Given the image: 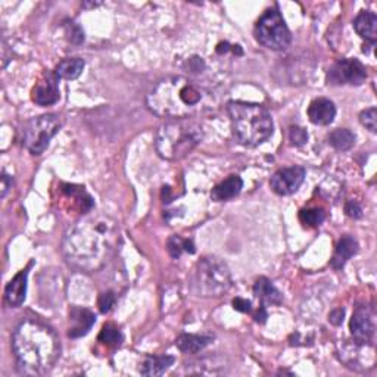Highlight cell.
Wrapping results in <instances>:
<instances>
[{"mask_svg": "<svg viewBox=\"0 0 377 377\" xmlns=\"http://www.w3.org/2000/svg\"><path fill=\"white\" fill-rule=\"evenodd\" d=\"M118 242L120 229L106 216H87L77 221L65 233L62 252L67 261L86 273H96L111 261Z\"/></svg>", "mask_w": 377, "mask_h": 377, "instance_id": "1", "label": "cell"}, {"mask_svg": "<svg viewBox=\"0 0 377 377\" xmlns=\"http://www.w3.org/2000/svg\"><path fill=\"white\" fill-rule=\"evenodd\" d=\"M149 109L162 118H192L216 106V93L187 77H168L158 81L148 94Z\"/></svg>", "mask_w": 377, "mask_h": 377, "instance_id": "2", "label": "cell"}, {"mask_svg": "<svg viewBox=\"0 0 377 377\" xmlns=\"http://www.w3.org/2000/svg\"><path fill=\"white\" fill-rule=\"evenodd\" d=\"M12 349L24 374L42 376L58 361L61 345L51 327L37 320H24L12 336Z\"/></svg>", "mask_w": 377, "mask_h": 377, "instance_id": "3", "label": "cell"}, {"mask_svg": "<svg viewBox=\"0 0 377 377\" xmlns=\"http://www.w3.org/2000/svg\"><path fill=\"white\" fill-rule=\"evenodd\" d=\"M229 115L236 140L247 148L263 145L273 134V120L263 105L230 102Z\"/></svg>", "mask_w": 377, "mask_h": 377, "instance_id": "4", "label": "cell"}, {"mask_svg": "<svg viewBox=\"0 0 377 377\" xmlns=\"http://www.w3.org/2000/svg\"><path fill=\"white\" fill-rule=\"evenodd\" d=\"M204 137L200 124L192 118L171 120L159 127L155 148L159 157L167 161H180L191 153Z\"/></svg>", "mask_w": 377, "mask_h": 377, "instance_id": "5", "label": "cell"}, {"mask_svg": "<svg viewBox=\"0 0 377 377\" xmlns=\"http://www.w3.org/2000/svg\"><path fill=\"white\" fill-rule=\"evenodd\" d=\"M193 286L199 297L218 298L231 288L230 268L217 256H205L196 264Z\"/></svg>", "mask_w": 377, "mask_h": 377, "instance_id": "6", "label": "cell"}, {"mask_svg": "<svg viewBox=\"0 0 377 377\" xmlns=\"http://www.w3.org/2000/svg\"><path fill=\"white\" fill-rule=\"evenodd\" d=\"M255 37L270 51H285L292 42L290 31L277 8L265 10L255 26Z\"/></svg>", "mask_w": 377, "mask_h": 377, "instance_id": "7", "label": "cell"}, {"mask_svg": "<svg viewBox=\"0 0 377 377\" xmlns=\"http://www.w3.org/2000/svg\"><path fill=\"white\" fill-rule=\"evenodd\" d=\"M61 127V116L55 114H46L31 118L26 128H24L22 143L33 155H42Z\"/></svg>", "mask_w": 377, "mask_h": 377, "instance_id": "8", "label": "cell"}, {"mask_svg": "<svg viewBox=\"0 0 377 377\" xmlns=\"http://www.w3.org/2000/svg\"><path fill=\"white\" fill-rule=\"evenodd\" d=\"M365 78H367V69L358 59H340L330 67L327 73V82L333 86H361Z\"/></svg>", "mask_w": 377, "mask_h": 377, "instance_id": "9", "label": "cell"}, {"mask_svg": "<svg viewBox=\"0 0 377 377\" xmlns=\"http://www.w3.org/2000/svg\"><path fill=\"white\" fill-rule=\"evenodd\" d=\"M340 360L347 364V367L365 371L374 367V347L370 342L353 339L351 344H347L339 352Z\"/></svg>", "mask_w": 377, "mask_h": 377, "instance_id": "10", "label": "cell"}, {"mask_svg": "<svg viewBox=\"0 0 377 377\" xmlns=\"http://www.w3.org/2000/svg\"><path fill=\"white\" fill-rule=\"evenodd\" d=\"M305 179V170L302 167H288L276 171L271 177L270 186L280 196H289L295 193L301 187Z\"/></svg>", "mask_w": 377, "mask_h": 377, "instance_id": "11", "label": "cell"}, {"mask_svg": "<svg viewBox=\"0 0 377 377\" xmlns=\"http://www.w3.org/2000/svg\"><path fill=\"white\" fill-rule=\"evenodd\" d=\"M58 80L59 78L55 76V73L46 71L31 90L33 102L40 106H49L56 103L59 100V96H61L58 87Z\"/></svg>", "mask_w": 377, "mask_h": 377, "instance_id": "12", "label": "cell"}, {"mask_svg": "<svg viewBox=\"0 0 377 377\" xmlns=\"http://www.w3.org/2000/svg\"><path fill=\"white\" fill-rule=\"evenodd\" d=\"M349 330L353 339L364 342L371 340L374 335V322L371 313L365 306H358L356 313H353L349 323Z\"/></svg>", "mask_w": 377, "mask_h": 377, "instance_id": "13", "label": "cell"}, {"mask_svg": "<svg viewBox=\"0 0 377 377\" xmlns=\"http://www.w3.org/2000/svg\"><path fill=\"white\" fill-rule=\"evenodd\" d=\"M96 323V315H94L90 310L86 308H78L74 306L73 310L69 311V337L77 339L81 336H86L93 324Z\"/></svg>", "mask_w": 377, "mask_h": 377, "instance_id": "14", "label": "cell"}, {"mask_svg": "<svg viewBox=\"0 0 377 377\" xmlns=\"http://www.w3.org/2000/svg\"><path fill=\"white\" fill-rule=\"evenodd\" d=\"M27 279H28V268L21 270L19 273L12 279L5 289V302L12 306V308H18L26 301L27 295Z\"/></svg>", "mask_w": 377, "mask_h": 377, "instance_id": "15", "label": "cell"}, {"mask_svg": "<svg viewBox=\"0 0 377 377\" xmlns=\"http://www.w3.org/2000/svg\"><path fill=\"white\" fill-rule=\"evenodd\" d=\"M335 116H336V106L330 99L318 98V99H314L308 106V118L310 121L315 125L332 124Z\"/></svg>", "mask_w": 377, "mask_h": 377, "instance_id": "16", "label": "cell"}, {"mask_svg": "<svg viewBox=\"0 0 377 377\" xmlns=\"http://www.w3.org/2000/svg\"><path fill=\"white\" fill-rule=\"evenodd\" d=\"M353 30L361 39L374 43L377 40V17L371 10H361L353 19Z\"/></svg>", "mask_w": 377, "mask_h": 377, "instance_id": "17", "label": "cell"}, {"mask_svg": "<svg viewBox=\"0 0 377 377\" xmlns=\"http://www.w3.org/2000/svg\"><path fill=\"white\" fill-rule=\"evenodd\" d=\"M254 293L258 298V301L261 302V306L267 308V306L271 305H280L283 301L281 293L279 289L271 283L267 277H259L255 285H254Z\"/></svg>", "mask_w": 377, "mask_h": 377, "instance_id": "18", "label": "cell"}, {"mask_svg": "<svg viewBox=\"0 0 377 377\" xmlns=\"http://www.w3.org/2000/svg\"><path fill=\"white\" fill-rule=\"evenodd\" d=\"M357 252H358V242L353 239L352 236H344V238H342L336 245V249L332 256V261H330V265H332L335 270H342Z\"/></svg>", "mask_w": 377, "mask_h": 377, "instance_id": "19", "label": "cell"}, {"mask_svg": "<svg viewBox=\"0 0 377 377\" xmlns=\"http://www.w3.org/2000/svg\"><path fill=\"white\" fill-rule=\"evenodd\" d=\"M243 188V180L239 175H230L229 179L221 182L211 191V199L216 202H224L238 196Z\"/></svg>", "mask_w": 377, "mask_h": 377, "instance_id": "20", "label": "cell"}, {"mask_svg": "<svg viewBox=\"0 0 377 377\" xmlns=\"http://www.w3.org/2000/svg\"><path fill=\"white\" fill-rule=\"evenodd\" d=\"M85 61L81 58H67L59 62L55 68V76L62 80H76L81 76L85 69Z\"/></svg>", "mask_w": 377, "mask_h": 377, "instance_id": "21", "label": "cell"}, {"mask_svg": "<svg viewBox=\"0 0 377 377\" xmlns=\"http://www.w3.org/2000/svg\"><path fill=\"white\" fill-rule=\"evenodd\" d=\"M174 364V357L170 356H153L148 357L140 367L143 376H161Z\"/></svg>", "mask_w": 377, "mask_h": 377, "instance_id": "22", "label": "cell"}, {"mask_svg": "<svg viewBox=\"0 0 377 377\" xmlns=\"http://www.w3.org/2000/svg\"><path fill=\"white\" fill-rule=\"evenodd\" d=\"M211 337L208 336H198V335H182L177 339L175 345L182 352L186 353H198L205 347L209 345Z\"/></svg>", "mask_w": 377, "mask_h": 377, "instance_id": "23", "label": "cell"}, {"mask_svg": "<svg viewBox=\"0 0 377 377\" xmlns=\"http://www.w3.org/2000/svg\"><path fill=\"white\" fill-rule=\"evenodd\" d=\"M328 143L336 150L345 152L356 145V134L347 128H336L328 134Z\"/></svg>", "mask_w": 377, "mask_h": 377, "instance_id": "24", "label": "cell"}, {"mask_svg": "<svg viewBox=\"0 0 377 377\" xmlns=\"http://www.w3.org/2000/svg\"><path fill=\"white\" fill-rule=\"evenodd\" d=\"M168 252L173 258H180V255L183 252H188V254H195V245L192 240H187L180 238V236H173V238L168 239Z\"/></svg>", "mask_w": 377, "mask_h": 377, "instance_id": "25", "label": "cell"}, {"mask_svg": "<svg viewBox=\"0 0 377 377\" xmlns=\"http://www.w3.org/2000/svg\"><path fill=\"white\" fill-rule=\"evenodd\" d=\"M326 220V212L318 208L302 209L299 212V221L305 227H318Z\"/></svg>", "mask_w": 377, "mask_h": 377, "instance_id": "26", "label": "cell"}, {"mask_svg": "<svg viewBox=\"0 0 377 377\" xmlns=\"http://www.w3.org/2000/svg\"><path fill=\"white\" fill-rule=\"evenodd\" d=\"M98 340L102 342V344H105V345L120 347L121 342H123V333L120 332V328L115 327L111 323H108V324H105L102 327Z\"/></svg>", "mask_w": 377, "mask_h": 377, "instance_id": "27", "label": "cell"}, {"mask_svg": "<svg viewBox=\"0 0 377 377\" xmlns=\"http://www.w3.org/2000/svg\"><path fill=\"white\" fill-rule=\"evenodd\" d=\"M360 121L361 124L369 128L371 133L377 132V109L376 108H369L360 114Z\"/></svg>", "mask_w": 377, "mask_h": 377, "instance_id": "28", "label": "cell"}, {"mask_svg": "<svg viewBox=\"0 0 377 377\" xmlns=\"http://www.w3.org/2000/svg\"><path fill=\"white\" fill-rule=\"evenodd\" d=\"M65 31L68 35V40L74 44H81L85 42V33L74 22H68L65 26Z\"/></svg>", "mask_w": 377, "mask_h": 377, "instance_id": "29", "label": "cell"}, {"mask_svg": "<svg viewBox=\"0 0 377 377\" xmlns=\"http://www.w3.org/2000/svg\"><path fill=\"white\" fill-rule=\"evenodd\" d=\"M289 139L295 146H302L304 143H306V140H308V134H306L304 128L295 125V127H290L289 130Z\"/></svg>", "mask_w": 377, "mask_h": 377, "instance_id": "30", "label": "cell"}, {"mask_svg": "<svg viewBox=\"0 0 377 377\" xmlns=\"http://www.w3.org/2000/svg\"><path fill=\"white\" fill-rule=\"evenodd\" d=\"M115 301H116V298H115L114 292H105V293H102L100 297H99V301H98L100 313H103V314L109 313L112 310V306L115 305Z\"/></svg>", "mask_w": 377, "mask_h": 377, "instance_id": "31", "label": "cell"}, {"mask_svg": "<svg viewBox=\"0 0 377 377\" xmlns=\"http://www.w3.org/2000/svg\"><path fill=\"white\" fill-rule=\"evenodd\" d=\"M345 212L351 218H361L362 217V209H361L360 204L356 202V200H349V202H347Z\"/></svg>", "mask_w": 377, "mask_h": 377, "instance_id": "32", "label": "cell"}, {"mask_svg": "<svg viewBox=\"0 0 377 377\" xmlns=\"http://www.w3.org/2000/svg\"><path fill=\"white\" fill-rule=\"evenodd\" d=\"M251 302L247 299H243V298H236L233 299V308L236 311H240V313H251Z\"/></svg>", "mask_w": 377, "mask_h": 377, "instance_id": "33", "label": "cell"}, {"mask_svg": "<svg viewBox=\"0 0 377 377\" xmlns=\"http://www.w3.org/2000/svg\"><path fill=\"white\" fill-rule=\"evenodd\" d=\"M344 315H345V311L342 308L335 310L328 314V322L335 326H339L342 322H344Z\"/></svg>", "mask_w": 377, "mask_h": 377, "instance_id": "34", "label": "cell"}, {"mask_svg": "<svg viewBox=\"0 0 377 377\" xmlns=\"http://www.w3.org/2000/svg\"><path fill=\"white\" fill-rule=\"evenodd\" d=\"M10 186H12V180L9 179V175L6 173H3L2 174V198H5V195L10 188Z\"/></svg>", "mask_w": 377, "mask_h": 377, "instance_id": "35", "label": "cell"}, {"mask_svg": "<svg viewBox=\"0 0 377 377\" xmlns=\"http://www.w3.org/2000/svg\"><path fill=\"white\" fill-rule=\"evenodd\" d=\"M267 313H265V308H264V306H261V310H259L258 311V314L255 315V320H256V323H265L267 322Z\"/></svg>", "mask_w": 377, "mask_h": 377, "instance_id": "36", "label": "cell"}]
</instances>
